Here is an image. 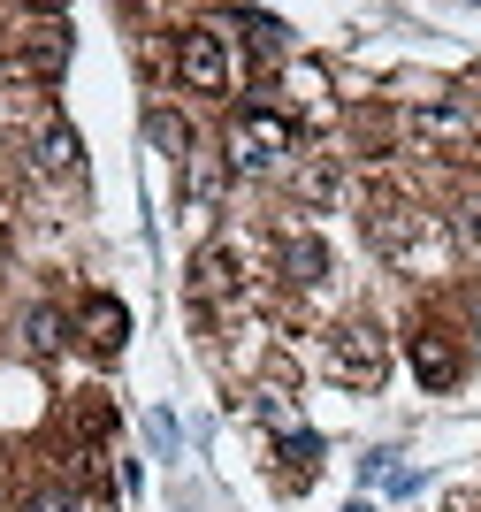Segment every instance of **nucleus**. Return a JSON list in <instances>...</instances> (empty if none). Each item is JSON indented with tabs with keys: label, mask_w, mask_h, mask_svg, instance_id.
<instances>
[{
	"label": "nucleus",
	"mask_w": 481,
	"mask_h": 512,
	"mask_svg": "<svg viewBox=\"0 0 481 512\" xmlns=\"http://www.w3.org/2000/svg\"><path fill=\"white\" fill-rule=\"evenodd\" d=\"M367 237H375V253L398 260V268H420L428 253H443V222H436V214H420V207H405V199H375Z\"/></svg>",
	"instance_id": "1"
},
{
	"label": "nucleus",
	"mask_w": 481,
	"mask_h": 512,
	"mask_svg": "<svg viewBox=\"0 0 481 512\" xmlns=\"http://www.w3.org/2000/svg\"><path fill=\"white\" fill-rule=\"evenodd\" d=\"M283 161H291V123L275 107H245L230 123V169L260 176V169H283Z\"/></svg>",
	"instance_id": "2"
},
{
	"label": "nucleus",
	"mask_w": 481,
	"mask_h": 512,
	"mask_svg": "<svg viewBox=\"0 0 481 512\" xmlns=\"http://www.w3.org/2000/svg\"><path fill=\"white\" fill-rule=\"evenodd\" d=\"M176 77H184V92H199V100H222V92H230V46H222V31L191 23L184 39H176Z\"/></svg>",
	"instance_id": "3"
},
{
	"label": "nucleus",
	"mask_w": 481,
	"mask_h": 512,
	"mask_svg": "<svg viewBox=\"0 0 481 512\" xmlns=\"http://www.w3.org/2000/svg\"><path fill=\"white\" fill-rule=\"evenodd\" d=\"M382 367H390V352H382V329H367V321H344V329L329 337V375H336V383L367 390V383H382Z\"/></svg>",
	"instance_id": "4"
},
{
	"label": "nucleus",
	"mask_w": 481,
	"mask_h": 512,
	"mask_svg": "<svg viewBox=\"0 0 481 512\" xmlns=\"http://www.w3.org/2000/svg\"><path fill=\"white\" fill-rule=\"evenodd\" d=\"M405 130H413L420 146H436V153H474V130H466V115L451 100H428L405 115Z\"/></svg>",
	"instance_id": "5"
},
{
	"label": "nucleus",
	"mask_w": 481,
	"mask_h": 512,
	"mask_svg": "<svg viewBox=\"0 0 481 512\" xmlns=\"http://www.w3.org/2000/svg\"><path fill=\"white\" fill-rule=\"evenodd\" d=\"M191 291H199L207 306H237L245 276H237V253H230V245H207V253L191 260Z\"/></svg>",
	"instance_id": "6"
},
{
	"label": "nucleus",
	"mask_w": 481,
	"mask_h": 512,
	"mask_svg": "<svg viewBox=\"0 0 481 512\" xmlns=\"http://www.w3.org/2000/svg\"><path fill=\"white\" fill-rule=\"evenodd\" d=\"M77 130H69L62 123V115H46V123H39V138H31V161H39V169L46 176H77Z\"/></svg>",
	"instance_id": "7"
},
{
	"label": "nucleus",
	"mask_w": 481,
	"mask_h": 512,
	"mask_svg": "<svg viewBox=\"0 0 481 512\" xmlns=\"http://www.w3.org/2000/svg\"><path fill=\"white\" fill-rule=\"evenodd\" d=\"M413 375L428 390H451V383H459V352L443 344V329H420V337H413Z\"/></svg>",
	"instance_id": "8"
},
{
	"label": "nucleus",
	"mask_w": 481,
	"mask_h": 512,
	"mask_svg": "<svg viewBox=\"0 0 481 512\" xmlns=\"http://www.w3.org/2000/svg\"><path fill=\"white\" fill-rule=\"evenodd\" d=\"M62 62H69V31L62 23H39V31L23 39V69H31V77H62Z\"/></svg>",
	"instance_id": "9"
},
{
	"label": "nucleus",
	"mask_w": 481,
	"mask_h": 512,
	"mask_svg": "<svg viewBox=\"0 0 481 512\" xmlns=\"http://www.w3.org/2000/svg\"><path fill=\"white\" fill-rule=\"evenodd\" d=\"M84 337L100 344V352H115V344L130 337V314H123V299H107V291H100V299L84 306Z\"/></svg>",
	"instance_id": "10"
},
{
	"label": "nucleus",
	"mask_w": 481,
	"mask_h": 512,
	"mask_svg": "<svg viewBox=\"0 0 481 512\" xmlns=\"http://www.w3.org/2000/svg\"><path fill=\"white\" fill-rule=\"evenodd\" d=\"M283 268H291V283H321V276H329L321 237H283Z\"/></svg>",
	"instance_id": "11"
},
{
	"label": "nucleus",
	"mask_w": 481,
	"mask_h": 512,
	"mask_svg": "<svg viewBox=\"0 0 481 512\" xmlns=\"http://www.w3.org/2000/svg\"><path fill=\"white\" fill-rule=\"evenodd\" d=\"M23 344H31V352H62V314H54V306H31V321H23Z\"/></svg>",
	"instance_id": "12"
},
{
	"label": "nucleus",
	"mask_w": 481,
	"mask_h": 512,
	"mask_svg": "<svg viewBox=\"0 0 481 512\" xmlns=\"http://www.w3.org/2000/svg\"><path fill=\"white\" fill-rule=\"evenodd\" d=\"M146 138H153V146H168V153H191L184 115H168V107H153V115H146Z\"/></svg>",
	"instance_id": "13"
},
{
	"label": "nucleus",
	"mask_w": 481,
	"mask_h": 512,
	"mask_svg": "<svg viewBox=\"0 0 481 512\" xmlns=\"http://www.w3.org/2000/svg\"><path fill=\"white\" fill-rule=\"evenodd\" d=\"M245 31H252V54H260V62L283 54V23H275V16H245Z\"/></svg>",
	"instance_id": "14"
},
{
	"label": "nucleus",
	"mask_w": 481,
	"mask_h": 512,
	"mask_svg": "<svg viewBox=\"0 0 481 512\" xmlns=\"http://www.w3.org/2000/svg\"><path fill=\"white\" fill-rule=\"evenodd\" d=\"M451 237H459L466 253H481V199H466V207L451 214Z\"/></svg>",
	"instance_id": "15"
},
{
	"label": "nucleus",
	"mask_w": 481,
	"mask_h": 512,
	"mask_svg": "<svg viewBox=\"0 0 481 512\" xmlns=\"http://www.w3.org/2000/svg\"><path fill=\"white\" fill-rule=\"evenodd\" d=\"M16 512H77V497H69V490H31Z\"/></svg>",
	"instance_id": "16"
},
{
	"label": "nucleus",
	"mask_w": 481,
	"mask_h": 512,
	"mask_svg": "<svg viewBox=\"0 0 481 512\" xmlns=\"http://www.w3.org/2000/svg\"><path fill=\"white\" fill-rule=\"evenodd\" d=\"M298 192H306V199H329L336 192V169H306V176H298Z\"/></svg>",
	"instance_id": "17"
},
{
	"label": "nucleus",
	"mask_w": 481,
	"mask_h": 512,
	"mask_svg": "<svg viewBox=\"0 0 481 512\" xmlns=\"http://www.w3.org/2000/svg\"><path fill=\"white\" fill-rule=\"evenodd\" d=\"M474 329H481V291H474Z\"/></svg>",
	"instance_id": "18"
},
{
	"label": "nucleus",
	"mask_w": 481,
	"mask_h": 512,
	"mask_svg": "<svg viewBox=\"0 0 481 512\" xmlns=\"http://www.w3.org/2000/svg\"><path fill=\"white\" fill-rule=\"evenodd\" d=\"M474 92H481V69H474Z\"/></svg>",
	"instance_id": "19"
}]
</instances>
